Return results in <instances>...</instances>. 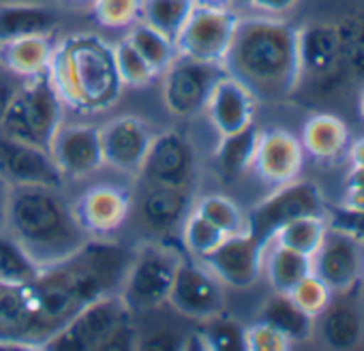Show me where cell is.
<instances>
[{
  "label": "cell",
  "mask_w": 364,
  "mask_h": 351,
  "mask_svg": "<svg viewBox=\"0 0 364 351\" xmlns=\"http://www.w3.org/2000/svg\"><path fill=\"white\" fill-rule=\"evenodd\" d=\"M133 251L107 238H90L67 259L41 268L24 285L31 308V342L43 347L84 306L122 287Z\"/></svg>",
  "instance_id": "obj_1"
},
{
  "label": "cell",
  "mask_w": 364,
  "mask_h": 351,
  "mask_svg": "<svg viewBox=\"0 0 364 351\" xmlns=\"http://www.w3.org/2000/svg\"><path fill=\"white\" fill-rule=\"evenodd\" d=\"M223 69L245 84L255 101L277 103L291 97L302 80L298 31L274 18L238 20Z\"/></svg>",
  "instance_id": "obj_2"
},
{
  "label": "cell",
  "mask_w": 364,
  "mask_h": 351,
  "mask_svg": "<svg viewBox=\"0 0 364 351\" xmlns=\"http://www.w3.org/2000/svg\"><path fill=\"white\" fill-rule=\"evenodd\" d=\"M5 227L41 268L67 259L90 240L54 187H14Z\"/></svg>",
  "instance_id": "obj_3"
},
{
  "label": "cell",
  "mask_w": 364,
  "mask_h": 351,
  "mask_svg": "<svg viewBox=\"0 0 364 351\" xmlns=\"http://www.w3.org/2000/svg\"><path fill=\"white\" fill-rule=\"evenodd\" d=\"M65 107L77 114H99L112 107L122 92L114 48L97 35L67 37L54 48L50 71Z\"/></svg>",
  "instance_id": "obj_4"
},
{
  "label": "cell",
  "mask_w": 364,
  "mask_h": 351,
  "mask_svg": "<svg viewBox=\"0 0 364 351\" xmlns=\"http://www.w3.org/2000/svg\"><path fill=\"white\" fill-rule=\"evenodd\" d=\"M63 109L65 103L48 73L24 80L5 120L0 122V133L48 148L52 135L63 124Z\"/></svg>",
  "instance_id": "obj_5"
},
{
  "label": "cell",
  "mask_w": 364,
  "mask_h": 351,
  "mask_svg": "<svg viewBox=\"0 0 364 351\" xmlns=\"http://www.w3.org/2000/svg\"><path fill=\"white\" fill-rule=\"evenodd\" d=\"M133 321V310L120 291L84 306L43 347L60 351H109L114 336Z\"/></svg>",
  "instance_id": "obj_6"
},
{
  "label": "cell",
  "mask_w": 364,
  "mask_h": 351,
  "mask_svg": "<svg viewBox=\"0 0 364 351\" xmlns=\"http://www.w3.org/2000/svg\"><path fill=\"white\" fill-rule=\"evenodd\" d=\"M182 255L163 242H152L133 253L120 293L131 310H152L167 302Z\"/></svg>",
  "instance_id": "obj_7"
},
{
  "label": "cell",
  "mask_w": 364,
  "mask_h": 351,
  "mask_svg": "<svg viewBox=\"0 0 364 351\" xmlns=\"http://www.w3.org/2000/svg\"><path fill=\"white\" fill-rule=\"evenodd\" d=\"M323 212L326 206L319 187L309 180L296 178L291 183L279 185V189L270 198L259 202L247 215V232L268 247L283 225L309 215L323 217Z\"/></svg>",
  "instance_id": "obj_8"
},
{
  "label": "cell",
  "mask_w": 364,
  "mask_h": 351,
  "mask_svg": "<svg viewBox=\"0 0 364 351\" xmlns=\"http://www.w3.org/2000/svg\"><path fill=\"white\" fill-rule=\"evenodd\" d=\"M225 75L223 63L176 56L163 71V103L176 118H193L206 109L215 84Z\"/></svg>",
  "instance_id": "obj_9"
},
{
  "label": "cell",
  "mask_w": 364,
  "mask_h": 351,
  "mask_svg": "<svg viewBox=\"0 0 364 351\" xmlns=\"http://www.w3.org/2000/svg\"><path fill=\"white\" fill-rule=\"evenodd\" d=\"M238 26L236 14L228 5L196 3L185 26L173 39L178 56L223 63Z\"/></svg>",
  "instance_id": "obj_10"
},
{
  "label": "cell",
  "mask_w": 364,
  "mask_h": 351,
  "mask_svg": "<svg viewBox=\"0 0 364 351\" xmlns=\"http://www.w3.org/2000/svg\"><path fill=\"white\" fill-rule=\"evenodd\" d=\"M196 167L198 158L193 144L178 131H163L152 135L139 178L144 185H167L193 191Z\"/></svg>",
  "instance_id": "obj_11"
},
{
  "label": "cell",
  "mask_w": 364,
  "mask_h": 351,
  "mask_svg": "<svg viewBox=\"0 0 364 351\" xmlns=\"http://www.w3.org/2000/svg\"><path fill=\"white\" fill-rule=\"evenodd\" d=\"M167 304L189 319L204 321L223 310V287L221 281L200 261L182 257Z\"/></svg>",
  "instance_id": "obj_12"
},
{
  "label": "cell",
  "mask_w": 364,
  "mask_h": 351,
  "mask_svg": "<svg viewBox=\"0 0 364 351\" xmlns=\"http://www.w3.org/2000/svg\"><path fill=\"white\" fill-rule=\"evenodd\" d=\"M0 178L14 187H63L60 169L48 148L0 133Z\"/></svg>",
  "instance_id": "obj_13"
},
{
  "label": "cell",
  "mask_w": 364,
  "mask_h": 351,
  "mask_svg": "<svg viewBox=\"0 0 364 351\" xmlns=\"http://www.w3.org/2000/svg\"><path fill=\"white\" fill-rule=\"evenodd\" d=\"M266 244L253 238L249 232L225 236L221 244L200 259L221 285L247 289L251 287L264 270Z\"/></svg>",
  "instance_id": "obj_14"
},
{
  "label": "cell",
  "mask_w": 364,
  "mask_h": 351,
  "mask_svg": "<svg viewBox=\"0 0 364 351\" xmlns=\"http://www.w3.org/2000/svg\"><path fill=\"white\" fill-rule=\"evenodd\" d=\"M56 167L69 178H84L105 165L101 150V129L88 122H65L48 146Z\"/></svg>",
  "instance_id": "obj_15"
},
{
  "label": "cell",
  "mask_w": 364,
  "mask_h": 351,
  "mask_svg": "<svg viewBox=\"0 0 364 351\" xmlns=\"http://www.w3.org/2000/svg\"><path fill=\"white\" fill-rule=\"evenodd\" d=\"M313 272L328 283V287L336 291H345L355 287L364 272V242L336 232L326 230V236L319 249L311 257Z\"/></svg>",
  "instance_id": "obj_16"
},
{
  "label": "cell",
  "mask_w": 364,
  "mask_h": 351,
  "mask_svg": "<svg viewBox=\"0 0 364 351\" xmlns=\"http://www.w3.org/2000/svg\"><path fill=\"white\" fill-rule=\"evenodd\" d=\"M99 129L105 165L124 173H139L152 141L150 126L135 116H120Z\"/></svg>",
  "instance_id": "obj_17"
},
{
  "label": "cell",
  "mask_w": 364,
  "mask_h": 351,
  "mask_svg": "<svg viewBox=\"0 0 364 351\" xmlns=\"http://www.w3.org/2000/svg\"><path fill=\"white\" fill-rule=\"evenodd\" d=\"M304 163V148L298 137L285 129L259 131L253 169L262 180L270 185H285L300 176Z\"/></svg>",
  "instance_id": "obj_18"
},
{
  "label": "cell",
  "mask_w": 364,
  "mask_h": 351,
  "mask_svg": "<svg viewBox=\"0 0 364 351\" xmlns=\"http://www.w3.org/2000/svg\"><path fill=\"white\" fill-rule=\"evenodd\" d=\"M73 212L90 238H107L127 221L131 212V198L118 187H95L77 200Z\"/></svg>",
  "instance_id": "obj_19"
},
{
  "label": "cell",
  "mask_w": 364,
  "mask_h": 351,
  "mask_svg": "<svg viewBox=\"0 0 364 351\" xmlns=\"http://www.w3.org/2000/svg\"><path fill=\"white\" fill-rule=\"evenodd\" d=\"M204 112L208 114L219 135H228L253 124L255 97L245 84H240L236 77L225 73L215 84Z\"/></svg>",
  "instance_id": "obj_20"
},
{
  "label": "cell",
  "mask_w": 364,
  "mask_h": 351,
  "mask_svg": "<svg viewBox=\"0 0 364 351\" xmlns=\"http://www.w3.org/2000/svg\"><path fill=\"white\" fill-rule=\"evenodd\" d=\"M191 189L180 187H167V185H146L141 202H139V215L144 225L154 234H171L173 230H180L182 221L191 212Z\"/></svg>",
  "instance_id": "obj_21"
},
{
  "label": "cell",
  "mask_w": 364,
  "mask_h": 351,
  "mask_svg": "<svg viewBox=\"0 0 364 351\" xmlns=\"http://www.w3.org/2000/svg\"><path fill=\"white\" fill-rule=\"evenodd\" d=\"M330 304L317 315L319 332L332 349H351L362 338V313L353 296V287L336 291Z\"/></svg>",
  "instance_id": "obj_22"
},
{
  "label": "cell",
  "mask_w": 364,
  "mask_h": 351,
  "mask_svg": "<svg viewBox=\"0 0 364 351\" xmlns=\"http://www.w3.org/2000/svg\"><path fill=\"white\" fill-rule=\"evenodd\" d=\"M54 45L50 37H20L0 41V67L20 80H31L50 71Z\"/></svg>",
  "instance_id": "obj_23"
},
{
  "label": "cell",
  "mask_w": 364,
  "mask_h": 351,
  "mask_svg": "<svg viewBox=\"0 0 364 351\" xmlns=\"http://www.w3.org/2000/svg\"><path fill=\"white\" fill-rule=\"evenodd\" d=\"M58 26V16L46 5L14 3L0 7V41L20 37H50Z\"/></svg>",
  "instance_id": "obj_24"
},
{
  "label": "cell",
  "mask_w": 364,
  "mask_h": 351,
  "mask_svg": "<svg viewBox=\"0 0 364 351\" xmlns=\"http://www.w3.org/2000/svg\"><path fill=\"white\" fill-rule=\"evenodd\" d=\"M302 148L315 158L332 161L349 148V129L332 114H317L302 129Z\"/></svg>",
  "instance_id": "obj_25"
},
{
  "label": "cell",
  "mask_w": 364,
  "mask_h": 351,
  "mask_svg": "<svg viewBox=\"0 0 364 351\" xmlns=\"http://www.w3.org/2000/svg\"><path fill=\"white\" fill-rule=\"evenodd\" d=\"M259 319L277 328L291 342L309 340L315 330V317L302 310L289 293L274 291L262 306Z\"/></svg>",
  "instance_id": "obj_26"
},
{
  "label": "cell",
  "mask_w": 364,
  "mask_h": 351,
  "mask_svg": "<svg viewBox=\"0 0 364 351\" xmlns=\"http://www.w3.org/2000/svg\"><path fill=\"white\" fill-rule=\"evenodd\" d=\"M259 139V129L249 124L240 131L221 135L217 146V167L225 180H236L251 165Z\"/></svg>",
  "instance_id": "obj_27"
},
{
  "label": "cell",
  "mask_w": 364,
  "mask_h": 351,
  "mask_svg": "<svg viewBox=\"0 0 364 351\" xmlns=\"http://www.w3.org/2000/svg\"><path fill=\"white\" fill-rule=\"evenodd\" d=\"M270 244H272L270 251H266L264 255V270H266L268 283L272 285L274 291L289 293L291 287L313 270L311 257L277 242H270Z\"/></svg>",
  "instance_id": "obj_28"
},
{
  "label": "cell",
  "mask_w": 364,
  "mask_h": 351,
  "mask_svg": "<svg viewBox=\"0 0 364 351\" xmlns=\"http://www.w3.org/2000/svg\"><path fill=\"white\" fill-rule=\"evenodd\" d=\"M41 266L31 253L11 236L7 227H0V285L24 287L37 279Z\"/></svg>",
  "instance_id": "obj_29"
},
{
  "label": "cell",
  "mask_w": 364,
  "mask_h": 351,
  "mask_svg": "<svg viewBox=\"0 0 364 351\" xmlns=\"http://www.w3.org/2000/svg\"><path fill=\"white\" fill-rule=\"evenodd\" d=\"M336 33L328 26H309L298 31V54L302 73H323L336 58Z\"/></svg>",
  "instance_id": "obj_30"
},
{
  "label": "cell",
  "mask_w": 364,
  "mask_h": 351,
  "mask_svg": "<svg viewBox=\"0 0 364 351\" xmlns=\"http://www.w3.org/2000/svg\"><path fill=\"white\" fill-rule=\"evenodd\" d=\"M127 39L144 56V60L152 67L156 75H161L178 56L173 39L165 37L163 33L148 26L146 22H135Z\"/></svg>",
  "instance_id": "obj_31"
},
{
  "label": "cell",
  "mask_w": 364,
  "mask_h": 351,
  "mask_svg": "<svg viewBox=\"0 0 364 351\" xmlns=\"http://www.w3.org/2000/svg\"><path fill=\"white\" fill-rule=\"evenodd\" d=\"M196 0H141V22L156 28L169 39H176L185 26Z\"/></svg>",
  "instance_id": "obj_32"
},
{
  "label": "cell",
  "mask_w": 364,
  "mask_h": 351,
  "mask_svg": "<svg viewBox=\"0 0 364 351\" xmlns=\"http://www.w3.org/2000/svg\"><path fill=\"white\" fill-rule=\"evenodd\" d=\"M326 230H328V223L323 217L319 215H309V217H300L287 225H283L272 242L277 244H283V247H289L298 253H304L309 257H313V253L319 249L323 236H326Z\"/></svg>",
  "instance_id": "obj_33"
},
{
  "label": "cell",
  "mask_w": 364,
  "mask_h": 351,
  "mask_svg": "<svg viewBox=\"0 0 364 351\" xmlns=\"http://www.w3.org/2000/svg\"><path fill=\"white\" fill-rule=\"evenodd\" d=\"M193 210H198L208 223H213L225 236L247 232V215L225 195H204L196 202Z\"/></svg>",
  "instance_id": "obj_34"
},
{
  "label": "cell",
  "mask_w": 364,
  "mask_h": 351,
  "mask_svg": "<svg viewBox=\"0 0 364 351\" xmlns=\"http://www.w3.org/2000/svg\"><path fill=\"white\" fill-rule=\"evenodd\" d=\"M182 244L193 259H204L210 251H215L221 240L225 238L223 232H219L213 223H208L198 210L191 208L187 219L180 225Z\"/></svg>",
  "instance_id": "obj_35"
},
{
  "label": "cell",
  "mask_w": 364,
  "mask_h": 351,
  "mask_svg": "<svg viewBox=\"0 0 364 351\" xmlns=\"http://www.w3.org/2000/svg\"><path fill=\"white\" fill-rule=\"evenodd\" d=\"M206 347L215 351H236L245 349V328L223 310L204 319L200 328Z\"/></svg>",
  "instance_id": "obj_36"
},
{
  "label": "cell",
  "mask_w": 364,
  "mask_h": 351,
  "mask_svg": "<svg viewBox=\"0 0 364 351\" xmlns=\"http://www.w3.org/2000/svg\"><path fill=\"white\" fill-rule=\"evenodd\" d=\"M114 60H116V69L124 86L141 88V86H148L156 77L152 67L144 60V56L133 48L129 39H120L114 45Z\"/></svg>",
  "instance_id": "obj_37"
},
{
  "label": "cell",
  "mask_w": 364,
  "mask_h": 351,
  "mask_svg": "<svg viewBox=\"0 0 364 351\" xmlns=\"http://www.w3.org/2000/svg\"><path fill=\"white\" fill-rule=\"evenodd\" d=\"M289 296H291V300H294L302 310H306L309 315L317 317V315L330 304L334 291L328 287V283H326L323 279H319V276L311 270L306 276H302V279L291 287Z\"/></svg>",
  "instance_id": "obj_38"
},
{
  "label": "cell",
  "mask_w": 364,
  "mask_h": 351,
  "mask_svg": "<svg viewBox=\"0 0 364 351\" xmlns=\"http://www.w3.org/2000/svg\"><path fill=\"white\" fill-rule=\"evenodd\" d=\"M141 0H95L92 11L105 28H127L139 20Z\"/></svg>",
  "instance_id": "obj_39"
},
{
  "label": "cell",
  "mask_w": 364,
  "mask_h": 351,
  "mask_svg": "<svg viewBox=\"0 0 364 351\" xmlns=\"http://www.w3.org/2000/svg\"><path fill=\"white\" fill-rule=\"evenodd\" d=\"M289 347H291V340L262 319L255 325L245 330V349H251V351H285Z\"/></svg>",
  "instance_id": "obj_40"
},
{
  "label": "cell",
  "mask_w": 364,
  "mask_h": 351,
  "mask_svg": "<svg viewBox=\"0 0 364 351\" xmlns=\"http://www.w3.org/2000/svg\"><path fill=\"white\" fill-rule=\"evenodd\" d=\"M326 223L330 230L349 234V236L364 242V210H353V208H347L343 204L330 212V219Z\"/></svg>",
  "instance_id": "obj_41"
},
{
  "label": "cell",
  "mask_w": 364,
  "mask_h": 351,
  "mask_svg": "<svg viewBox=\"0 0 364 351\" xmlns=\"http://www.w3.org/2000/svg\"><path fill=\"white\" fill-rule=\"evenodd\" d=\"M22 82L24 80H20L18 75H14L5 67H0V122L5 120L14 99L18 97L20 88H22Z\"/></svg>",
  "instance_id": "obj_42"
},
{
  "label": "cell",
  "mask_w": 364,
  "mask_h": 351,
  "mask_svg": "<svg viewBox=\"0 0 364 351\" xmlns=\"http://www.w3.org/2000/svg\"><path fill=\"white\" fill-rule=\"evenodd\" d=\"M296 3H298V0H255L253 7H257V9L266 11V14H281V11L291 9Z\"/></svg>",
  "instance_id": "obj_43"
},
{
  "label": "cell",
  "mask_w": 364,
  "mask_h": 351,
  "mask_svg": "<svg viewBox=\"0 0 364 351\" xmlns=\"http://www.w3.org/2000/svg\"><path fill=\"white\" fill-rule=\"evenodd\" d=\"M343 204L353 210H364V187H347Z\"/></svg>",
  "instance_id": "obj_44"
},
{
  "label": "cell",
  "mask_w": 364,
  "mask_h": 351,
  "mask_svg": "<svg viewBox=\"0 0 364 351\" xmlns=\"http://www.w3.org/2000/svg\"><path fill=\"white\" fill-rule=\"evenodd\" d=\"M9 191L11 187L0 178V227H5L7 221V204H9Z\"/></svg>",
  "instance_id": "obj_45"
},
{
  "label": "cell",
  "mask_w": 364,
  "mask_h": 351,
  "mask_svg": "<svg viewBox=\"0 0 364 351\" xmlns=\"http://www.w3.org/2000/svg\"><path fill=\"white\" fill-rule=\"evenodd\" d=\"M347 187H364V165H353L347 173Z\"/></svg>",
  "instance_id": "obj_46"
},
{
  "label": "cell",
  "mask_w": 364,
  "mask_h": 351,
  "mask_svg": "<svg viewBox=\"0 0 364 351\" xmlns=\"http://www.w3.org/2000/svg\"><path fill=\"white\" fill-rule=\"evenodd\" d=\"M349 156H351V165H364V137L353 141V146L349 148Z\"/></svg>",
  "instance_id": "obj_47"
},
{
  "label": "cell",
  "mask_w": 364,
  "mask_h": 351,
  "mask_svg": "<svg viewBox=\"0 0 364 351\" xmlns=\"http://www.w3.org/2000/svg\"><path fill=\"white\" fill-rule=\"evenodd\" d=\"M253 5H255V0H228V7H238V9L253 7Z\"/></svg>",
  "instance_id": "obj_48"
},
{
  "label": "cell",
  "mask_w": 364,
  "mask_h": 351,
  "mask_svg": "<svg viewBox=\"0 0 364 351\" xmlns=\"http://www.w3.org/2000/svg\"><path fill=\"white\" fill-rule=\"evenodd\" d=\"M69 7H86V5H92L95 0H65Z\"/></svg>",
  "instance_id": "obj_49"
},
{
  "label": "cell",
  "mask_w": 364,
  "mask_h": 351,
  "mask_svg": "<svg viewBox=\"0 0 364 351\" xmlns=\"http://www.w3.org/2000/svg\"><path fill=\"white\" fill-rule=\"evenodd\" d=\"M196 3H202V5H228V0H196Z\"/></svg>",
  "instance_id": "obj_50"
},
{
  "label": "cell",
  "mask_w": 364,
  "mask_h": 351,
  "mask_svg": "<svg viewBox=\"0 0 364 351\" xmlns=\"http://www.w3.org/2000/svg\"><path fill=\"white\" fill-rule=\"evenodd\" d=\"M360 112H362V118H364V90H362V97H360Z\"/></svg>",
  "instance_id": "obj_51"
}]
</instances>
